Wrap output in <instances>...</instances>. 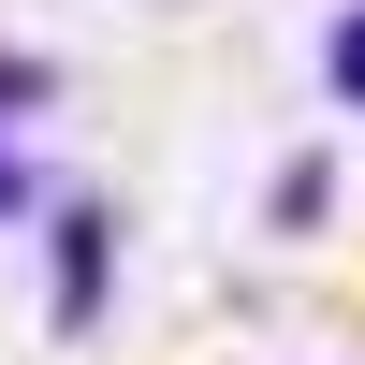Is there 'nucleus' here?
<instances>
[{"label": "nucleus", "instance_id": "f257e3e1", "mask_svg": "<svg viewBox=\"0 0 365 365\" xmlns=\"http://www.w3.org/2000/svg\"><path fill=\"white\" fill-rule=\"evenodd\" d=\"M322 73H336V103H365V0H351L336 29H322Z\"/></svg>", "mask_w": 365, "mask_h": 365}, {"label": "nucleus", "instance_id": "f03ea898", "mask_svg": "<svg viewBox=\"0 0 365 365\" xmlns=\"http://www.w3.org/2000/svg\"><path fill=\"white\" fill-rule=\"evenodd\" d=\"M0 205H15V161H0Z\"/></svg>", "mask_w": 365, "mask_h": 365}]
</instances>
